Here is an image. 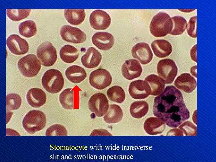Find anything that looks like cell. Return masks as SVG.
I'll use <instances>...</instances> for the list:
<instances>
[{
	"label": "cell",
	"instance_id": "cb8c5ba5",
	"mask_svg": "<svg viewBox=\"0 0 216 162\" xmlns=\"http://www.w3.org/2000/svg\"><path fill=\"white\" fill-rule=\"evenodd\" d=\"M123 116V113L120 107L116 104L109 105L108 110L104 116V121L108 123L119 122Z\"/></svg>",
	"mask_w": 216,
	"mask_h": 162
},
{
	"label": "cell",
	"instance_id": "8992f818",
	"mask_svg": "<svg viewBox=\"0 0 216 162\" xmlns=\"http://www.w3.org/2000/svg\"><path fill=\"white\" fill-rule=\"evenodd\" d=\"M157 73L165 83H172L176 77L178 68L174 61L170 58L160 61L157 66Z\"/></svg>",
	"mask_w": 216,
	"mask_h": 162
},
{
	"label": "cell",
	"instance_id": "ac0fdd59",
	"mask_svg": "<svg viewBox=\"0 0 216 162\" xmlns=\"http://www.w3.org/2000/svg\"><path fill=\"white\" fill-rule=\"evenodd\" d=\"M102 58L101 54L97 49L93 47H90L82 56L81 62L85 67L93 68L100 64Z\"/></svg>",
	"mask_w": 216,
	"mask_h": 162
},
{
	"label": "cell",
	"instance_id": "4dcf8cb0",
	"mask_svg": "<svg viewBox=\"0 0 216 162\" xmlns=\"http://www.w3.org/2000/svg\"><path fill=\"white\" fill-rule=\"evenodd\" d=\"M107 95L110 100L118 104L122 103L125 98L124 91L122 88L117 86L109 88L107 91Z\"/></svg>",
	"mask_w": 216,
	"mask_h": 162
},
{
	"label": "cell",
	"instance_id": "52a82bcc",
	"mask_svg": "<svg viewBox=\"0 0 216 162\" xmlns=\"http://www.w3.org/2000/svg\"><path fill=\"white\" fill-rule=\"evenodd\" d=\"M37 56L44 66L52 65L57 59L56 50L52 44L46 41L40 45L36 51Z\"/></svg>",
	"mask_w": 216,
	"mask_h": 162
},
{
	"label": "cell",
	"instance_id": "5bb4252c",
	"mask_svg": "<svg viewBox=\"0 0 216 162\" xmlns=\"http://www.w3.org/2000/svg\"><path fill=\"white\" fill-rule=\"evenodd\" d=\"M131 52L134 58L143 64H147L152 60L153 54L149 45L140 42L135 44L132 47Z\"/></svg>",
	"mask_w": 216,
	"mask_h": 162
},
{
	"label": "cell",
	"instance_id": "d590c367",
	"mask_svg": "<svg viewBox=\"0 0 216 162\" xmlns=\"http://www.w3.org/2000/svg\"><path fill=\"white\" fill-rule=\"evenodd\" d=\"M112 135L108 131L104 129H94L93 130L90 136H112Z\"/></svg>",
	"mask_w": 216,
	"mask_h": 162
},
{
	"label": "cell",
	"instance_id": "277c9868",
	"mask_svg": "<svg viewBox=\"0 0 216 162\" xmlns=\"http://www.w3.org/2000/svg\"><path fill=\"white\" fill-rule=\"evenodd\" d=\"M64 80L62 73L59 70L51 69L46 71L42 78L44 88L53 94L59 92L64 86Z\"/></svg>",
	"mask_w": 216,
	"mask_h": 162
},
{
	"label": "cell",
	"instance_id": "44dd1931",
	"mask_svg": "<svg viewBox=\"0 0 216 162\" xmlns=\"http://www.w3.org/2000/svg\"><path fill=\"white\" fill-rule=\"evenodd\" d=\"M164 122L158 117H150L145 120L144 129L146 132L151 135L161 133L164 129Z\"/></svg>",
	"mask_w": 216,
	"mask_h": 162
},
{
	"label": "cell",
	"instance_id": "8fae6325",
	"mask_svg": "<svg viewBox=\"0 0 216 162\" xmlns=\"http://www.w3.org/2000/svg\"><path fill=\"white\" fill-rule=\"evenodd\" d=\"M129 95L135 99H143L150 95L151 89L148 83L145 80H138L132 82L128 87Z\"/></svg>",
	"mask_w": 216,
	"mask_h": 162
},
{
	"label": "cell",
	"instance_id": "e0dca14e",
	"mask_svg": "<svg viewBox=\"0 0 216 162\" xmlns=\"http://www.w3.org/2000/svg\"><path fill=\"white\" fill-rule=\"evenodd\" d=\"M174 85L179 89L187 93H190L196 88L197 84L195 79L189 73L181 74L176 80Z\"/></svg>",
	"mask_w": 216,
	"mask_h": 162
},
{
	"label": "cell",
	"instance_id": "7c38bea8",
	"mask_svg": "<svg viewBox=\"0 0 216 162\" xmlns=\"http://www.w3.org/2000/svg\"><path fill=\"white\" fill-rule=\"evenodd\" d=\"M111 18L106 11L96 10L91 14L89 21L92 28L97 30H103L108 28L111 23Z\"/></svg>",
	"mask_w": 216,
	"mask_h": 162
},
{
	"label": "cell",
	"instance_id": "7a4b0ae2",
	"mask_svg": "<svg viewBox=\"0 0 216 162\" xmlns=\"http://www.w3.org/2000/svg\"><path fill=\"white\" fill-rule=\"evenodd\" d=\"M172 26V20L169 14L160 12L152 18L150 24V31L155 37H164L170 34Z\"/></svg>",
	"mask_w": 216,
	"mask_h": 162
},
{
	"label": "cell",
	"instance_id": "3957f363",
	"mask_svg": "<svg viewBox=\"0 0 216 162\" xmlns=\"http://www.w3.org/2000/svg\"><path fill=\"white\" fill-rule=\"evenodd\" d=\"M46 123L45 114L41 111L34 110L30 111L25 115L22 124L26 132L33 134L43 130Z\"/></svg>",
	"mask_w": 216,
	"mask_h": 162
},
{
	"label": "cell",
	"instance_id": "4fadbf2b",
	"mask_svg": "<svg viewBox=\"0 0 216 162\" xmlns=\"http://www.w3.org/2000/svg\"><path fill=\"white\" fill-rule=\"evenodd\" d=\"M7 45L9 50L16 55L25 54L29 49L26 41L16 34L11 35L7 38Z\"/></svg>",
	"mask_w": 216,
	"mask_h": 162
},
{
	"label": "cell",
	"instance_id": "d6a6232c",
	"mask_svg": "<svg viewBox=\"0 0 216 162\" xmlns=\"http://www.w3.org/2000/svg\"><path fill=\"white\" fill-rule=\"evenodd\" d=\"M22 99L21 97L16 93H10L6 97V107L7 110H16L21 106Z\"/></svg>",
	"mask_w": 216,
	"mask_h": 162
},
{
	"label": "cell",
	"instance_id": "f546056e",
	"mask_svg": "<svg viewBox=\"0 0 216 162\" xmlns=\"http://www.w3.org/2000/svg\"><path fill=\"white\" fill-rule=\"evenodd\" d=\"M60 103L64 109L72 110L74 108V91L71 88L66 89L60 94Z\"/></svg>",
	"mask_w": 216,
	"mask_h": 162
},
{
	"label": "cell",
	"instance_id": "9c48e42d",
	"mask_svg": "<svg viewBox=\"0 0 216 162\" xmlns=\"http://www.w3.org/2000/svg\"><path fill=\"white\" fill-rule=\"evenodd\" d=\"M112 81V76L106 70L99 68L92 71L89 76V82L94 88L103 89L109 86Z\"/></svg>",
	"mask_w": 216,
	"mask_h": 162
},
{
	"label": "cell",
	"instance_id": "d4e9b609",
	"mask_svg": "<svg viewBox=\"0 0 216 162\" xmlns=\"http://www.w3.org/2000/svg\"><path fill=\"white\" fill-rule=\"evenodd\" d=\"M64 15L67 21L70 24L78 25L84 21L85 17L84 9H65Z\"/></svg>",
	"mask_w": 216,
	"mask_h": 162
},
{
	"label": "cell",
	"instance_id": "5b68a950",
	"mask_svg": "<svg viewBox=\"0 0 216 162\" xmlns=\"http://www.w3.org/2000/svg\"><path fill=\"white\" fill-rule=\"evenodd\" d=\"M18 68L22 74L26 77L36 76L41 68V63L35 55L29 54L21 58L17 63Z\"/></svg>",
	"mask_w": 216,
	"mask_h": 162
},
{
	"label": "cell",
	"instance_id": "7402d4cb",
	"mask_svg": "<svg viewBox=\"0 0 216 162\" xmlns=\"http://www.w3.org/2000/svg\"><path fill=\"white\" fill-rule=\"evenodd\" d=\"M65 74L69 81L75 83L81 82L86 76V73L84 68L76 65L68 67L65 71Z\"/></svg>",
	"mask_w": 216,
	"mask_h": 162
},
{
	"label": "cell",
	"instance_id": "4316f807",
	"mask_svg": "<svg viewBox=\"0 0 216 162\" xmlns=\"http://www.w3.org/2000/svg\"><path fill=\"white\" fill-rule=\"evenodd\" d=\"M149 106L144 100H139L133 102L130 107V112L134 118H139L145 116L148 111Z\"/></svg>",
	"mask_w": 216,
	"mask_h": 162
},
{
	"label": "cell",
	"instance_id": "ab89813d",
	"mask_svg": "<svg viewBox=\"0 0 216 162\" xmlns=\"http://www.w3.org/2000/svg\"><path fill=\"white\" fill-rule=\"evenodd\" d=\"M11 112H10L9 110V112H7V116H6V124L10 120V117H11L12 116V112L10 115V113Z\"/></svg>",
	"mask_w": 216,
	"mask_h": 162
},
{
	"label": "cell",
	"instance_id": "1f68e13d",
	"mask_svg": "<svg viewBox=\"0 0 216 162\" xmlns=\"http://www.w3.org/2000/svg\"><path fill=\"white\" fill-rule=\"evenodd\" d=\"M31 10L30 9H8L7 15L10 20L19 21L26 18L30 14Z\"/></svg>",
	"mask_w": 216,
	"mask_h": 162
},
{
	"label": "cell",
	"instance_id": "484cf974",
	"mask_svg": "<svg viewBox=\"0 0 216 162\" xmlns=\"http://www.w3.org/2000/svg\"><path fill=\"white\" fill-rule=\"evenodd\" d=\"M79 55L78 50L74 46L65 45L60 49L59 55L62 60L66 63H72L78 58Z\"/></svg>",
	"mask_w": 216,
	"mask_h": 162
},
{
	"label": "cell",
	"instance_id": "83f0119b",
	"mask_svg": "<svg viewBox=\"0 0 216 162\" xmlns=\"http://www.w3.org/2000/svg\"><path fill=\"white\" fill-rule=\"evenodd\" d=\"M18 30L21 35L28 38L33 36L37 32L36 24L31 20H26L20 23L18 26Z\"/></svg>",
	"mask_w": 216,
	"mask_h": 162
},
{
	"label": "cell",
	"instance_id": "74e56055",
	"mask_svg": "<svg viewBox=\"0 0 216 162\" xmlns=\"http://www.w3.org/2000/svg\"><path fill=\"white\" fill-rule=\"evenodd\" d=\"M6 132V134L7 135H10L12 134H14V135H20L17 132L11 129H7Z\"/></svg>",
	"mask_w": 216,
	"mask_h": 162
},
{
	"label": "cell",
	"instance_id": "d6986e66",
	"mask_svg": "<svg viewBox=\"0 0 216 162\" xmlns=\"http://www.w3.org/2000/svg\"><path fill=\"white\" fill-rule=\"evenodd\" d=\"M26 98L28 104L31 106L39 108L45 103L46 96L44 92L38 88H32L27 92Z\"/></svg>",
	"mask_w": 216,
	"mask_h": 162
},
{
	"label": "cell",
	"instance_id": "8d00e7d4",
	"mask_svg": "<svg viewBox=\"0 0 216 162\" xmlns=\"http://www.w3.org/2000/svg\"><path fill=\"white\" fill-rule=\"evenodd\" d=\"M190 55L192 60L196 62V44L191 48L190 51Z\"/></svg>",
	"mask_w": 216,
	"mask_h": 162
},
{
	"label": "cell",
	"instance_id": "30bf717a",
	"mask_svg": "<svg viewBox=\"0 0 216 162\" xmlns=\"http://www.w3.org/2000/svg\"><path fill=\"white\" fill-rule=\"evenodd\" d=\"M60 34L63 40L74 44L83 43L86 38L85 34L80 29L69 25L62 26L60 30Z\"/></svg>",
	"mask_w": 216,
	"mask_h": 162
},
{
	"label": "cell",
	"instance_id": "603a6c76",
	"mask_svg": "<svg viewBox=\"0 0 216 162\" xmlns=\"http://www.w3.org/2000/svg\"><path fill=\"white\" fill-rule=\"evenodd\" d=\"M144 80L148 83L150 87L151 95H159L164 91L165 83L164 80L158 75L154 74H150Z\"/></svg>",
	"mask_w": 216,
	"mask_h": 162
},
{
	"label": "cell",
	"instance_id": "6da1fadb",
	"mask_svg": "<svg viewBox=\"0 0 216 162\" xmlns=\"http://www.w3.org/2000/svg\"><path fill=\"white\" fill-rule=\"evenodd\" d=\"M153 112L155 116L172 127H176L189 117L182 93L172 85L155 98Z\"/></svg>",
	"mask_w": 216,
	"mask_h": 162
},
{
	"label": "cell",
	"instance_id": "e575fe53",
	"mask_svg": "<svg viewBox=\"0 0 216 162\" xmlns=\"http://www.w3.org/2000/svg\"><path fill=\"white\" fill-rule=\"evenodd\" d=\"M197 16H193L188 20L187 25V33L188 36L194 38L197 37L196 31Z\"/></svg>",
	"mask_w": 216,
	"mask_h": 162
},
{
	"label": "cell",
	"instance_id": "836d02e7",
	"mask_svg": "<svg viewBox=\"0 0 216 162\" xmlns=\"http://www.w3.org/2000/svg\"><path fill=\"white\" fill-rule=\"evenodd\" d=\"M67 135V130L63 125L60 124H54L50 126L47 129L46 136H65Z\"/></svg>",
	"mask_w": 216,
	"mask_h": 162
},
{
	"label": "cell",
	"instance_id": "f35d334b",
	"mask_svg": "<svg viewBox=\"0 0 216 162\" xmlns=\"http://www.w3.org/2000/svg\"><path fill=\"white\" fill-rule=\"evenodd\" d=\"M196 65L192 66L190 68V73L191 74L196 78Z\"/></svg>",
	"mask_w": 216,
	"mask_h": 162
},
{
	"label": "cell",
	"instance_id": "2e32d148",
	"mask_svg": "<svg viewBox=\"0 0 216 162\" xmlns=\"http://www.w3.org/2000/svg\"><path fill=\"white\" fill-rule=\"evenodd\" d=\"M92 40L95 46L102 50H109L115 43L113 36L110 33L105 32L95 33L92 37Z\"/></svg>",
	"mask_w": 216,
	"mask_h": 162
},
{
	"label": "cell",
	"instance_id": "ba28073f",
	"mask_svg": "<svg viewBox=\"0 0 216 162\" xmlns=\"http://www.w3.org/2000/svg\"><path fill=\"white\" fill-rule=\"evenodd\" d=\"M88 106L90 110L98 117H102L107 112L109 104L106 96L101 92L96 93L89 99Z\"/></svg>",
	"mask_w": 216,
	"mask_h": 162
},
{
	"label": "cell",
	"instance_id": "ffe728a7",
	"mask_svg": "<svg viewBox=\"0 0 216 162\" xmlns=\"http://www.w3.org/2000/svg\"><path fill=\"white\" fill-rule=\"evenodd\" d=\"M151 46L154 54L159 58L167 56L172 52L171 44L164 39L155 40L152 43Z\"/></svg>",
	"mask_w": 216,
	"mask_h": 162
},
{
	"label": "cell",
	"instance_id": "f1b7e54d",
	"mask_svg": "<svg viewBox=\"0 0 216 162\" xmlns=\"http://www.w3.org/2000/svg\"><path fill=\"white\" fill-rule=\"evenodd\" d=\"M172 22V28L170 34L172 35L182 34L185 30L187 27L186 19L181 16H175L171 18Z\"/></svg>",
	"mask_w": 216,
	"mask_h": 162
},
{
	"label": "cell",
	"instance_id": "9a60e30c",
	"mask_svg": "<svg viewBox=\"0 0 216 162\" xmlns=\"http://www.w3.org/2000/svg\"><path fill=\"white\" fill-rule=\"evenodd\" d=\"M122 72L124 77L128 80H132L139 77L142 69L137 60L130 59L126 61L122 67Z\"/></svg>",
	"mask_w": 216,
	"mask_h": 162
}]
</instances>
